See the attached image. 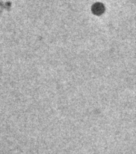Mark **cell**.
<instances>
[{
	"label": "cell",
	"mask_w": 136,
	"mask_h": 154,
	"mask_svg": "<svg viewBox=\"0 0 136 154\" xmlns=\"http://www.w3.org/2000/svg\"><path fill=\"white\" fill-rule=\"evenodd\" d=\"M104 10H105V8H104V7L101 4H96L93 7L94 13L97 15H101L102 13L104 11Z\"/></svg>",
	"instance_id": "cell-1"
}]
</instances>
